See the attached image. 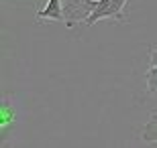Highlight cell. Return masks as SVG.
<instances>
[{
    "label": "cell",
    "mask_w": 157,
    "mask_h": 148,
    "mask_svg": "<svg viewBox=\"0 0 157 148\" xmlns=\"http://www.w3.org/2000/svg\"><path fill=\"white\" fill-rule=\"evenodd\" d=\"M147 91L157 97V65H151L147 71Z\"/></svg>",
    "instance_id": "5"
},
{
    "label": "cell",
    "mask_w": 157,
    "mask_h": 148,
    "mask_svg": "<svg viewBox=\"0 0 157 148\" xmlns=\"http://www.w3.org/2000/svg\"><path fill=\"white\" fill-rule=\"evenodd\" d=\"M61 4H63L65 27L71 29V27H76L82 20L86 23V18L96 10L98 0H61Z\"/></svg>",
    "instance_id": "1"
},
{
    "label": "cell",
    "mask_w": 157,
    "mask_h": 148,
    "mask_svg": "<svg viewBox=\"0 0 157 148\" xmlns=\"http://www.w3.org/2000/svg\"><path fill=\"white\" fill-rule=\"evenodd\" d=\"M127 4V0H98V6H96V10L86 18V27H92L100 20V18H114L118 23H127V16H124V8Z\"/></svg>",
    "instance_id": "2"
},
{
    "label": "cell",
    "mask_w": 157,
    "mask_h": 148,
    "mask_svg": "<svg viewBox=\"0 0 157 148\" xmlns=\"http://www.w3.org/2000/svg\"><path fill=\"white\" fill-rule=\"evenodd\" d=\"M37 18L39 20H63V4L61 0H47L45 8L37 10Z\"/></svg>",
    "instance_id": "3"
},
{
    "label": "cell",
    "mask_w": 157,
    "mask_h": 148,
    "mask_svg": "<svg viewBox=\"0 0 157 148\" xmlns=\"http://www.w3.org/2000/svg\"><path fill=\"white\" fill-rule=\"evenodd\" d=\"M143 142H157V112L143 128Z\"/></svg>",
    "instance_id": "4"
},
{
    "label": "cell",
    "mask_w": 157,
    "mask_h": 148,
    "mask_svg": "<svg viewBox=\"0 0 157 148\" xmlns=\"http://www.w3.org/2000/svg\"><path fill=\"white\" fill-rule=\"evenodd\" d=\"M149 65H157V47L151 49V59H149Z\"/></svg>",
    "instance_id": "6"
}]
</instances>
